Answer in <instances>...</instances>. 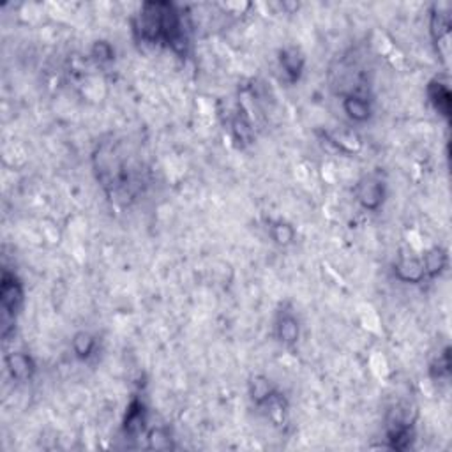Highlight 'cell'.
Here are the masks:
<instances>
[{"label":"cell","mask_w":452,"mask_h":452,"mask_svg":"<svg viewBox=\"0 0 452 452\" xmlns=\"http://www.w3.org/2000/svg\"><path fill=\"white\" fill-rule=\"evenodd\" d=\"M428 96L429 101H431L433 108L438 111L440 115L449 119L451 115V91L447 87V84H442V81L436 78L431 84L428 85Z\"/></svg>","instance_id":"obj_9"},{"label":"cell","mask_w":452,"mask_h":452,"mask_svg":"<svg viewBox=\"0 0 452 452\" xmlns=\"http://www.w3.org/2000/svg\"><path fill=\"white\" fill-rule=\"evenodd\" d=\"M394 274L396 278L405 283H421L426 278L422 260L412 258V256L410 258H406V256L399 258L398 263L394 265Z\"/></svg>","instance_id":"obj_7"},{"label":"cell","mask_w":452,"mask_h":452,"mask_svg":"<svg viewBox=\"0 0 452 452\" xmlns=\"http://www.w3.org/2000/svg\"><path fill=\"white\" fill-rule=\"evenodd\" d=\"M451 350L446 348V352L442 353L435 362L431 364V375L433 378H446L451 375Z\"/></svg>","instance_id":"obj_18"},{"label":"cell","mask_w":452,"mask_h":452,"mask_svg":"<svg viewBox=\"0 0 452 452\" xmlns=\"http://www.w3.org/2000/svg\"><path fill=\"white\" fill-rule=\"evenodd\" d=\"M276 334H278V339L285 346L297 345L298 336H301V325H298V320L295 318L291 313H283L278 318Z\"/></svg>","instance_id":"obj_10"},{"label":"cell","mask_w":452,"mask_h":452,"mask_svg":"<svg viewBox=\"0 0 452 452\" xmlns=\"http://www.w3.org/2000/svg\"><path fill=\"white\" fill-rule=\"evenodd\" d=\"M6 368L16 382H29L36 373V362L29 353L11 352L6 356Z\"/></svg>","instance_id":"obj_4"},{"label":"cell","mask_w":452,"mask_h":452,"mask_svg":"<svg viewBox=\"0 0 452 452\" xmlns=\"http://www.w3.org/2000/svg\"><path fill=\"white\" fill-rule=\"evenodd\" d=\"M343 110L345 114L352 119L353 122H366L371 119V103H369L368 97L356 96V94H346L343 99Z\"/></svg>","instance_id":"obj_8"},{"label":"cell","mask_w":452,"mask_h":452,"mask_svg":"<svg viewBox=\"0 0 452 452\" xmlns=\"http://www.w3.org/2000/svg\"><path fill=\"white\" fill-rule=\"evenodd\" d=\"M92 55H94L96 61H99V62L114 61L115 51H114V48L106 43V41H97V43L94 44V48H92Z\"/></svg>","instance_id":"obj_20"},{"label":"cell","mask_w":452,"mask_h":452,"mask_svg":"<svg viewBox=\"0 0 452 452\" xmlns=\"http://www.w3.org/2000/svg\"><path fill=\"white\" fill-rule=\"evenodd\" d=\"M149 443H151V449H156V451L171 449L170 435H168V433L161 428H156L149 433Z\"/></svg>","instance_id":"obj_19"},{"label":"cell","mask_w":452,"mask_h":452,"mask_svg":"<svg viewBox=\"0 0 452 452\" xmlns=\"http://www.w3.org/2000/svg\"><path fill=\"white\" fill-rule=\"evenodd\" d=\"M452 29V18L449 9H442V7L435 6L431 11V20H429V31H431V37L435 41V44H446L449 41Z\"/></svg>","instance_id":"obj_5"},{"label":"cell","mask_w":452,"mask_h":452,"mask_svg":"<svg viewBox=\"0 0 452 452\" xmlns=\"http://www.w3.org/2000/svg\"><path fill=\"white\" fill-rule=\"evenodd\" d=\"M24 285L20 279L9 271L2 272V279H0V306H2L4 315L14 318L18 311H20L21 304H24Z\"/></svg>","instance_id":"obj_2"},{"label":"cell","mask_w":452,"mask_h":452,"mask_svg":"<svg viewBox=\"0 0 452 452\" xmlns=\"http://www.w3.org/2000/svg\"><path fill=\"white\" fill-rule=\"evenodd\" d=\"M271 235H272V238H274L276 244L288 246L293 242L295 230H293V226L288 225V223L278 221L271 226Z\"/></svg>","instance_id":"obj_17"},{"label":"cell","mask_w":452,"mask_h":452,"mask_svg":"<svg viewBox=\"0 0 452 452\" xmlns=\"http://www.w3.org/2000/svg\"><path fill=\"white\" fill-rule=\"evenodd\" d=\"M328 141H331L334 147H338L341 152H346V154H353L361 149V138L353 129L348 128H339L327 133Z\"/></svg>","instance_id":"obj_11"},{"label":"cell","mask_w":452,"mask_h":452,"mask_svg":"<svg viewBox=\"0 0 452 452\" xmlns=\"http://www.w3.org/2000/svg\"><path fill=\"white\" fill-rule=\"evenodd\" d=\"M73 352L74 356H76L78 358H81V361H87L89 357L94 353L96 350V338L91 334V332H76L73 338Z\"/></svg>","instance_id":"obj_15"},{"label":"cell","mask_w":452,"mask_h":452,"mask_svg":"<svg viewBox=\"0 0 452 452\" xmlns=\"http://www.w3.org/2000/svg\"><path fill=\"white\" fill-rule=\"evenodd\" d=\"M145 422H147V416H145L144 403L134 399V401L129 405L128 413H126L124 429L129 433V435H136V433L144 431Z\"/></svg>","instance_id":"obj_13"},{"label":"cell","mask_w":452,"mask_h":452,"mask_svg":"<svg viewBox=\"0 0 452 452\" xmlns=\"http://www.w3.org/2000/svg\"><path fill=\"white\" fill-rule=\"evenodd\" d=\"M279 64H281V69L285 71L290 84H295L301 78L302 71H304L306 59L297 46H286L279 54Z\"/></svg>","instance_id":"obj_6"},{"label":"cell","mask_w":452,"mask_h":452,"mask_svg":"<svg viewBox=\"0 0 452 452\" xmlns=\"http://www.w3.org/2000/svg\"><path fill=\"white\" fill-rule=\"evenodd\" d=\"M134 32L145 43L166 44L179 55L186 54L188 36L184 32L182 14L175 4L166 0L141 4L134 20Z\"/></svg>","instance_id":"obj_1"},{"label":"cell","mask_w":452,"mask_h":452,"mask_svg":"<svg viewBox=\"0 0 452 452\" xmlns=\"http://www.w3.org/2000/svg\"><path fill=\"white\" fill-rule=\"evenodd\" d=\"M426 278H436L447 265V253L442 248H431L422 256Z\"/></svg>","instance_id":"obj_14"},{"label":"cell","mask_w":452,"mask_h":452,"mask_svg":"<svg viewBox=\"0 0 452 452\" xmlns=\"http://www.w3.org/2000/svg\"><path fill=\"white\" fill-rule=\"evenodd\" d=\"M276 394V388L272 387L271 380L263 375L253 376L251 382H249V396H251V401L256 406H263L272 396Z\"/></svg>","instance_id":"obj_12"},{"label":"cell","mask_w":452,"mask_h":452,"mask_svg":"<svg viewBox=\"0 0 452 452\" xmlns=\"http://www.w3.org/2000/svg\"><path fill=\"white\" fill-rule=\"evenodd\" d=\"M356 196L366 211H378L386 200V182L378 175H366L357 182Z\"/></svg>","instance_id":"obj_3"},{"label":"cell","mask_w":452,"mask_h":452,"mask_svg":"<svg viewBox=\"0 0 452 452\" xmlns=\"http://www.w3.org/2000/svg\"><path fill=\"white\" fill-rule=\"evenodd\" d=\"M231 131H233L235 140L241 144H251L253 141V128L249 122L248 115L244 110H238L231 121Z\"/></svg>","instance_id":"obj_16"}]
</instances>
